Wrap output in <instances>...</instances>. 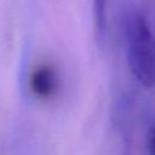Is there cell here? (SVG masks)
I'll return each instance as SVG.
<instances>
[{
	"label": "cell",
	"instance_id": "7a4b0ae2",
	"mask_svg": "<svg viewBox=\"0 0 155 155\" xmlns=\"http://www.w3.org/2000/svg\"><path fill=\"white\" fill-rule=\"evenodd\" d=\"M29 88L34 96L41 99L52 97L57 88V75L48 64L36 67L29 76Z\"/></svg>",
	"mask_w": 155,
	"mask_h": 155
},
{
	"label": "cell",
	"instance_id": "277c9868",
	"mask_svg": "<svg viewBox=\"0 0 155 155\" xmlns=\"http://www.w3.org/2000/svg\"><path fill=\"white\" fill-rule=\"evenodd\" d=\"M147 151H148V155H155V125H154V127L149 134V138H148Z\"/></svg>",
	"mask_w": 155,
	"mask_h": 155
},
{
	"label": "cell",
	"instance_id": "6da1fadb",
	"mask_svg": "<svg viewBox=\"0 0 155 155\" xmlns=\"http://www.w3.org/2000/svg\"><path fill=\"white\" fill-rule=\"evenodd\" d=\"M126 53L130 68L144 87L155 86V38L145 19L138 11H130L124 24Z\"/></svg>",
	"mask_w": 155,
	"mask_h": 155
},
{
	"label": "cell",
	"instance_id": "3957f363",
	"mask_svg": "<svg viewBox=\"0 0 155 155\" xmlns=\"http://www.w3.org/2000/svg\"><path fill=\"white\" fill-rule=\"evenodd\" d=\"M92 4H93V18H94L96 31H97L98 38L103 39L107 31L109 0H92Z\"/></svg>",
	"mask_w": 155,
	"mask_h": 155
}]
</instances>
